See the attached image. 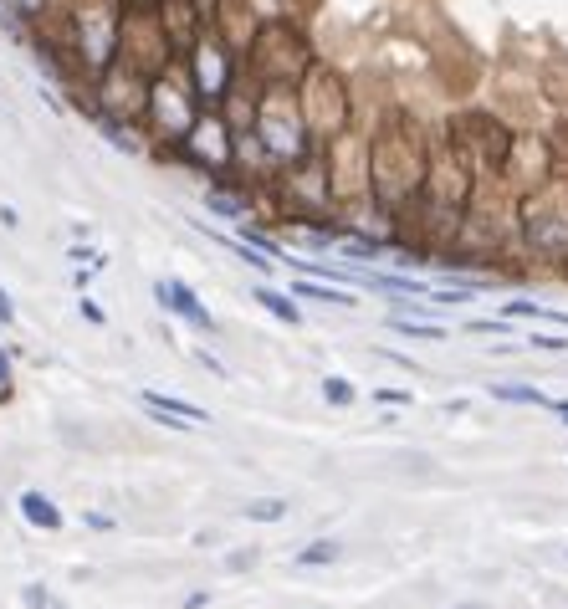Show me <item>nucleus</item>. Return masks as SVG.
I'll return each instance as SVG.
<instances>
[{
    "instance_id": "f257e3e1",
    "label": "nucleus",
    "mask_w": 568,
    "mask_h": 609,
    "mask_svg": "<svg viewBox=\"0 0 568 609\" xmlns=\"http://www.w3.org/2000/svg\"><path fill=\"white\" fill-rule=\"evenodd\" d=\"M154 302H159V308L164 313H174V318H185L190 328H200V333H215V318H210V308H205V302L180 282V277H159L154 282Z\"/></svg>"
},
{
    "instance_id": "f03ea898",
    "label": "nucleus",
    "mask_w": 568,
    "mask_h": 609,
    "mask_svg": "<svg viewBox=\"0 0 568 609\" xmlns=\"http://www.w3.org/2000/svg\"><path fill=\"white\" fill-rule=\"evenodd\" d=\"M16 507H21V517L31 522V528H41V533H62V522H67V517H62V507H57L47 492H36V487H31V492H21V497H16Z\"/></svg>"
},
{
    "instance_id": "7ed1b4c3",
    "label": "nucleus",
    "mask_w": 568,
    "mask_h": 609,
    "mask_svg": "<svg viewBox=\"0 0 568 609\" xmlns=\"http://www.w3.org/2000/svg\"><path fill=\"white\" fill-rule=\"evenodd\" d=\"M251 297H256V302H261V308H267L277 323H287V328H297V323H302L297 302H292L287 292H277V287H267V282H256V287H251Z\"/></svg>"
},
{
    "instance_id": "20e7f679",
    "label": "nucleus",
    "mask_w": 568,
    "mask_h": 609,
    "mask_svg": "<svg viewBox=\"0 0 568 609\" xmlns=\"http://www.w3.org/2000/svg\"><path fill=\"white\" fill-rule=\"evenodd\" d=\"M144 410H154V415H180V420H210L200 405H190V400H180V395H159V389H144Z\"/></svg>"
},
{
    "instance_id": "39448f33",
    "label": "nucleus",
    "mask_w": 568,
    "mask_h": 609,
    "mask_svg": "<svg viewBox=\"0 0 568 609\" xmlns=\"http://www.w3.org/2000/svg\"><path fill=\"white\" fill-rule=\"evenodd\" d=\"M292 297H308V302H328V308H359V297L354 292H343V287H323V282H292Z\"/></svg>"
},
{
    "instance_id": "423d86ee",
    "label": "nucleus",
    "mask_w": 568,
    "mask_h": 609,
    "mask_svg": "<svg viewBox=\"0 0 568 609\" xmlns=\"http://www.w3.org/2000/svg\"><path fill=\"white\" fill-rule=\"evenodd\" d=\"M492 395L507 400V405H538V410H553L558 405L553 395H543V389H533V384H492Z\"/></svg>"
},
{
    "instance_id": "0eeeda50",
    "label": "nucleus",
    "mask_w": 568,
    "mask_h": 609,
    "mask_svg": "<svg viewBox=\"0 0 568 609\" xmlns=\"http://www.w3.org/2000/svg\"><path fill=\"white\" fill-rule=\"evenodd\" d=\"M338 543L333 538H318V543H308V548H297V563L302 569H323V563H338Z\"/></svg>"
},
{
    "instance_id": "6e6552de",
    "label": "nucleus",
    "mask_w": 568,
    "mask_h": 609,
    "mask_svg": "<svg viewBox=\"0 0 568 609\" xmlns=\"http://www.w3.org/2000/svg\"><path fill=\"white\" fill-rule=\"evenodd\" d=\"M241 517H251V522H282V517H287V502L261 497V502H246V507H241Z\"/></svg>"
},
{
    "instance_id": "1a4fd4ad",
    "label": "nucleus",
    "mask_w": 568,
    "mask_h": 609,
    "mask_svg": "<svg viewBox=\"0 0 568 609\" xmlns=\"http://www.w3.org/2000/svg\"><path fill=\"white\" fill-rule=\"evenodd\" d=\"M389 328L395 333H405V338H446V328H435V323H410V318H389Z\"/></svg>"
},
{
    "instance_id": "9d476101",
    "label": "nucleus",
    "mask_w": 568,
    "mask_h": 609,
    "mask_svg": "<svg viewBox=\"0 0 568 609\" xmlns=\"http://www.w3.org/2000/svg\"><path fill=\"white\" fill-rule=\"evenodd\" d=\"M323 400H328V405H354V384L338 379V374H328V379H323Z\"/></svg>"
},
{
    "instance_id": "9b49d317",
    "label": "nucleus",
    "mask_w": 568,
    "mask_h": 609,
    "mask_svg": "<svg viewBox=\"0 0 568 609\" xmlns=\"http://www.w3.org/2000/svg\"><path fill=\"white\" fill-rule=\"evenodd\" d=\"M77 313H82L87 323H93V328H103V323H108V313L98 308V302H93V297H77Z\"/></svg>"
},
{
    "instance_id": "f8f14e48",
    "label": "nucleus",
    "mask_w": 568,
    "mask_h": 609,
    "mask_svg": "<svg viewBox=\"0 0 568 609\" xmlns=\"http://www.w3.org/2000/svg\"><path fill=\"white\" fill-rule=\"evenodd\" d=\"M205 205H210V210H221L226 221H236V215H241V205H236V200H226V195H205Z\"/></svg>"
},
{
    "instance_id": "ddd939ff",
    "label": "nucleus",
    "mask_w": 568,
    "mask_h": 609,
    "mask_svg": "<svg viewBox=\"0 0 568 609\" xmlns=\"http://www.w3.org/2000/svg\"><path fill=\"white\" fill-rule=\"evenodd\" d=\"M533 348H548V354H563L568 338H553V333H533Z\"/></svg>"
},
{
    "instance_id": "4468645a",
    "label": "nucleus",
    "mask_w": 568,
    "mask_h": 609,
    "mask_svg": "<svg viewBox=\"0 0 568 609\" xmlns=\"http://www.w3.org/2000/svg\"><path fill=\"white\" fill-rule=\"evenodd\" d=\"M16 323V302H11V292L0 287V328H11Z\"/></svg>"
},
{
    "instance_id": "2eb2a0df",
    "label": "nucleus",
    "mask_w": 568,
    "mask_h": 609,
    "mask_svg": "<svg viewBox=\"0 0 568 609\" xmlns=\"http://www.w3.org/2000/svg\"><path fill=\"white\" fill-rule=\"evenodd\" d=\"M374 400H379V405H410V395H405V389H379Z\"/></svg>"
},
{
    "instance_id": "dca6fc26",
    "label": "nucleus",
    "mask_w": 568,
    "mask_h": 609,
    "mask_svg": "<svg viewBox=\"0 0 568 609\" xmlns=\"http://www.w3.org/2000/svg\"><path fill=\"white\" fill-rule=\"evenodd\" d=\"M26 604H31V609H47V604H52V594L31 584V589H26Z\"/></svg>"
},
{
    "instance_id": "f3484780",
    "label": "nucleus",
    "mask_w": 568,
    "mask_h": 609,
    "mask_svg": "<svg viewBox=\"0 0 568 609\" xmlns=\"http://www.w3.org/2000/svg\"><path fill=\"white\" fill-rule=\"evenodd\" d=\"M87 528H98V533H108V528H113V517H103V512H87Z\"/></svg>"
},
{
    "instance_id": "a211bd4d",
    "label": "nucleus",
    "mask_w": 568,
    "mask_h": 609,
    "mask_svg": "<svg viewBox=\"0 0 568 609\" xmlns=\"http://www.w3.org/2000/svg\"><path fill=\"white\" fill-rule=\"evenodd\" d=\"M6 379H11V359L0 354V389H6Z\"/></svg>"
},
{
    "instance_id": "6ab92c4d",
    "label": "nucleus",
    "mask_w": 568,
    "mask_h": 609,
    "mask_svg": "<svg viewBox=\"0 0 568 609\" xmlns=\"http://www.w3.org/2000/svg\"><path fill=\"white\" fill-rule=\"evenodd\" d=\"M553 415H563V425H568V400H558V405H553Z\"/></svg>"
},
{
    "instance_id": "aec40b11",
    "label": "nucleus",
    "mask_w": 568,
    "mask_h": 609,
    "mask_svg": "<svg viewBox=\"0 0 568 609\" xmlns=\"http://www.w3.org/2000/svg\"><path fill=\"white\" fill-rule=\"evenodd\" d=\"M456 609H487V604H456Z\"/></svg>"
},
{
    "instance_id": "412c9836",
    "label": "nucleus",
    "mask_w": 568,
    "mask_h": 609,
    "mask_svg": "<svg viewBox=\"0 0 568 609\" xmlns=\"http://www.w3.org/2000/svg\"><path fill=\"white\" fill-rule=\"evenodd\" d=\"M47 609H67V604H57V599H52V604H47Z\"/></svg>"
}]
</instances>
